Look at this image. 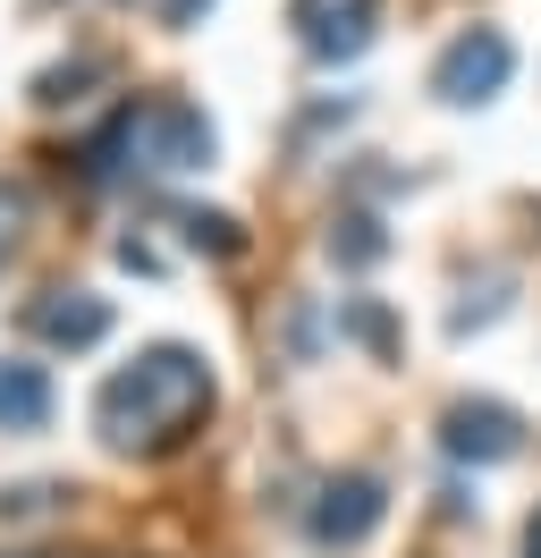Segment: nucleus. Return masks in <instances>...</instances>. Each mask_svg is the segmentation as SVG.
<instances>
[{
    "label": "nucleus",
    "mask_w": 541,
    "mask_h": 558,
    "mask_svg": "<svg viewBox=\"0 0 541 558\" xmlns=\"http://www.w3.org/2000/svg\"><path fill=\"white\" fill-rule=\"evenodd\" d=\"M389 254V229L372 220V211H338L330 220V263H347V271H372Z\"/></svg>",
    "instance_id": "obj_9"
},
{
    "label": "nucleus",
    "mask_w": 541,
    "mask_h": 558,
    "mask_svg": "<svg viewBox=\"0 0 541 558\" xmlns=\"http://www.w3.org/2000/svg\"><path fill=\"white\" fill-rule=\"evenodd\" d=\"M338 330H347V339H364L372 355H389V348H398V322L381 314L372 296H347V305H338Z\"/></svg>",
    "instance_id": "obj_11"
},
{
    "label": "nucleus",
    "mask_w": 541,
    "mask_h": 558,
    "mask_svg": "<svg viewBox=\"0 0 541 558\" xmlns=\"http://www.w3.org/2000/svg\"><path fill=\"white\" fill-rule=\"evenodd\" d=\"M507 69H516V51H507L500 26H466V35H448V51L432 60V94L448 110H473L507 85Z\"/></svg>",
    "instance_id": "obj_3"
},
{
    "label": "nucleus",
    "mask_w": 541,
    "mask_h": 558,
    "mask_svg": "<svg viewBox=\"0 0 541 558\" xmlns=\"http://www.w3.org/2000/svg\"><path fill=\"white\" fill-rule=\"evenodd\" d=\"M17 229H26V186H0V263L17 254Z\"/></svg>",
    "instance_id": "obj_13"
},
{
    "label": "nucleus",
    "mask_w": 541,
    "mask_h": 558,
    "mask_svg": "<svg viewBox=\"0 0 541 558\" xmlns=\"http://www.w3.org/2000/svg\"><path fill=\"white\" fill-rule=\"evenodd\" d=\"M288 17H297L304 51H313L322 69H338V60H356V51L372 43V26H381V0H297Z\"/></svg>",
    "instance_id": "obj_6"
},
{
    "label": "nucleus",
    "mask_w": 541,
    "mask_h": 558,
    "mask_svg": "<svg viewBox=\"0 0 541 558\" xmlns=\"http://www.w3.org/2000/svg\"><path fill=\"white\" fill-rule=\"evenodd\" d=\"M203 415H212V364H203L195 348H144L128 373H110L101 398H94V432L128 457L135 449L144 457L178 449Z\"/></svg>",
    "instance_id": "obj_1"
},
{
    "label": "nucleus",
    "mask_w": 541,
    "mask_h": 558,
    "mask_svg": "<svg viewBox=\"0 0 541 558\" xmlns=\"http://www.w3.org/2000/svg\"><path fill=\"white\" fill-rule=\"evenodd\" d=\"M203 9H212V0H161V17H169V26H195Z\"/></svg>",
    "instance_id": "obj_15"
},
{
    "label": "nucleus",
    "mask_w": 541,
    "mask_h": 558,
    "mask_svg": "<svg viewBox=\"0 0 541 558\" xmlns=\"http://www.w3.org/2000/svg\"><path fill=\"white\" fill-rule=\"evenodd\" d=\"M94 76V60H76V69H51L43 85H34V102H76V85Z\"/></svg>",
    "instance_id": "obj_14"
},
{
    "label": "nucleus",
    "mask_w": 541,
    "mask_h": 558,
    "mask_svg": "<svg viewBox=\"0 0 541 558\" xmlns=\"http://www.w3.org/2000/svg\"><path fill=\"white\" fill-rule=\"evenodd\" d=\"M203 161H212V119H203L195 102H135V110H119L94 136V153H85L94 178H110V170L178 178V170H203Z\"/></svg>",
    "instance_id": "obj_2"
},
{
    "label": "nucleus",
    "mask_w": 541,
    "mask_h": 558,
    "mask_svg": "<svg viewBox=\"0 0 541 558\" xmlns=\"http://www.w3.org/2000/svg\"><path fill=\"white\" fill-rule=\"evenodd\" d=\"M26 330L43 339V348H68L85 355L110 339V296H85V288H51V296H34L26 305Z\"/></svg>",
    "instance_id": "obj_7"
},
{
    "label": "nucleus",
    "mask_w": 541,
    "mask_h": 558,
    "mask_svg": "<svg viewBox=\"0 0 541 558\" xmlns=\"http://www.w3.org/2000/svg\"><path fill=\"white\" fill-rule=\"evenodd\" d=\"M178 229H187V245H195V254H212V263H229L237 245H245V229H237L229 211H178Z\"/></svg>",
    "instance_id": "obj_10"
},
{
    "label": "nucleus",
    "mask_w": 541,
    "mask_h": 558,
    "mask_svg": "<svg viewBox=\"0 0 541 558\" xmlns=\"http://www.w3.org/2000/svg\"><path fill=\"white\" fill-rule=\"evenodd\" d=\"M440 449L457 457V465H507V457L525 449V423L507 415L500 398H457L440 415Z\"/></svg>",
    "instance_id": "obj_5"
},
{
    "label": "nucleus",
    "mask_w": 541,
    "mask_h": 558,
    "mask_svg": "<svg viewBox=\"0 0 541 558\" xmlns=\"http://www.w3.org/2000/svg\"><path fill=\"white\" fill-rule=\"evenodd\" d=\"M43 423H51V373L0 364V432H43Z\"/></svg>",
    "instance_id": "obj_8"
},
{
    "label": "nucleus",
    "mask_w": 541,
    "mask_h": 558,
    "mask_svg": "<svg viewBox=\"0 0 541 558\" xmlns=\"http://www.w3.org/2000/svg\"><path fill=\"white\" fill-rule=\"evenodd\" d=\"M381 517H389L381 474H338V483H322V499H313L304 533H313V550H364L372 533H381Z\"/></svg>",
    "instance_id": "obj_4"
},
{
    "label": "nucleus",
    "mask_w": 541,
    "mask_h": 558,
    "mask_svg": "<svg viewBox=\"0 0 541 558\" xmlns=\"http://www.w3.org/2000/svg\"><path fill=\"white\" fill-rule=\"evenodd\" d=\"M525 558H541V508H533V524H525Z\"/></svg>",
    "instance_id": "obj_16"
},
{
    "label": "nucleus",
    "mask_w": 541,
    "mask_h": 558,
    "mask_svg": "<svg viewBox=\"0 0 541 558\" xmlns=\"http://www.w3.org/2000/svg\"><path fill=\"white\" fill-rule=\"evenodd\" d=\"M60 499H68V483H17V490H0V517H43Z\"/></svg>",
    "instance_id": "obj_12"
}]
</instances>
